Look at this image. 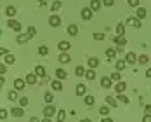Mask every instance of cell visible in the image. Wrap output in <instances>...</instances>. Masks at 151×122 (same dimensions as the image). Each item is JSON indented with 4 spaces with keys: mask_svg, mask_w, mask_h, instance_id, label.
<instances>
[{
    "mask_svg": "<svg viewBox=\"0 0 151 122\" xmlns=\"http://www.w3.org/2000/svg\"><path fill=\"white\" fill-rule=\"evenodd\" d=\"M50 87H52L54 91H63V84H61V80H52V82H50Z\"/></svg>",
    "mask_w": 151,
    "mask_h": 122,
    "instance_id": "cell-22",
    "label": "cell"
},
{
    "mask_svg": "<svg viewBox=\"0 0 151 122\" xmlns=\"http://www.w3.org/2000/svg\"><path fill=\"white\" fill-rule=\"evenodd\" d=\"M83 103H85L87 107H94V103H96V98H94L92 94H85V96H83Z\"/></svg>",
    "mask_w": 151,
    "mask_h": 122,
    "instance_id": "cell-15",
    "label": "cell"
},
{
    "mask_svg": "<svg viewBox=\"0 0 151 122\" xmlns=\"http://www.w3.org/2000/svg\"><path fill=\"white\" fill-rule=\"evenodd\" d=\"M146 77H148V78H151V68H148V70H146Z\"/></svg>",
    "mask_w": 151,
    "mask_h": 122,
    "instance_id": "cell-52",
    "label": "cell"
},
{
    "mask_svg": "<svg viewBox=\"0 0 151 122\" xmlns=\"http://www.w3.org/2000/svg\"><path fill=\"white\" fill-rule=\"evenodd\" d=\"M92 11L91 7H82L80 9V16H82V19H85V21H91L92 19Z\"/></svg>",
    "mask_w": 151,
    "mask_h": 122,
    "instance_id": "cell-2",
    "label": "cell"
},
{
    "mask_svg": "<svg viewBox=\"0 0 151 122\" xmlns=\"http://www.w3.org/2000/svg\"><path fill=\"white\" fill-rule=\"evenodd\" d=\"M142 122H151V113H146V115L142 117Z\"/></svg>",
    "mask_w": 151,
    "mask_h": 122,
    "instance_id": "cell-49",
    "label": "cell"
},
{
    "mask_svg": "<svg viewBox=\"0 0 151 122\" xmlns=\"http://www.w3.org/2000/svg\"><path fill=\"white\" fill-rule=\"evenodd\" d=\"M113 42H115V44H116V46H127V38H125V35H115V37H113Z\"/></svg>",
    "mask_w": 151,
    "mask_h": 122,
    "instance_id": "cell-9",
    "label": "cell"
},
{
    "mask_svg": "<svg viewBox=\"0 0 151 122\" xmlns=\"http://www.w3.org/2000/svg\"><path fill=\"white\" fill-rule=\"evenodd\" d=\"M87 65L94 70V68H97V66H99V60H97V58H89V60H87Z\"/></svg>",
    "mask_w": 151,
    "mask_h": 122,
    "instance_id": "cell-23",
    "label": "cell"
},
{
    "mask_svg": "<svg viewBox=\"0 0 151 122\" xmlns=\"http://www.w3.org/2000/svg\"><path fill=\"white\" fill-rule=\"evenodd\" d=\"M115 4V0H103V5H106V7H111Z\"/></svg>",
    "mask_w": 151,
    "mask_h": 122,
    "instance_id": "cell-46",
    "label": "cell"
},
{
    "mask_svg": "<svg viewBox=\"0 0 151 122\" xmlns=\"http://www.w3.org/2000/svg\"><path fill=\"white\" fill-rule=\"evenodd\" d=\"M104 38V33H94V40H103Z\"/></svg>",
    "mask_w": 151,
    "mask_h": 122,
    "instance_id": "cell-45",
    "label": "cell"
},
{
    "mask_svg": "<svg viewBox=\"0 0 151 122\" xmlns=\"http://www.w3.org/2000/svg\"><path fill=\"white\" fill-rule=\"evenodd\" d=\"M109 78L113 80V82H120V78H122V75H120V72L116 70V72H113L111 75H109Z\"/></svg>",
    "mask_w": 151,
    "mask_h": 122,
    "instance_id": "cell-31",
    "label": "cell"
},
{
    "mask_svg": "<svg viewBox=\"0 0 151 122\" xmlns=\"http://www.w3.org/2000/svg\"><path fill=\"white\" fill-rule=\"evenodd\" d=\"M85 77H87V80H96V72L91 68V70L85 72Z\"/></svg>",
    "mask_w": 151,
    "mask_h": 122,
    "instance_id": "cell-34",
    "label": "cell"
},
{
    "mask_svg": "<svg viewBox=\"0 0 151 122\" xmlns=\"http://www.w3.org/2000/svg\"><path fill=\"white\" fill-rule=\"evenodd\" d=\"M56 113V108L52 107V105H47V107H44V117H52Z\"/></svg>",
    "mask_w": 151,
    "mask_h": 122,
    "instance_id": "cell-13",
    "label": "cell"
},
{
    "mask_svg": "<svg viewBox=\"0 0 151 122\" xmlns=\"http://www.w3.org/2000/svg\"><path fill=\"white\" fill-rule=\"evenodd\" d=\"M101 122H113V119H111V117H104Z\"/></svg>",
    "mask_w": 151,
    "mask_h": 122,
    "instance_id": "cell-51",
    "label": "cell"
},
{
    "mask_svg": "<svg viewBox=\"0 0 151 122\" xmlns=\"http://www.w3.org/2000/svg\"><path fill=\"white\" fill-rule=\"evenodd\" d=\"M44 99H45L47 105H50V103H52V92L45 91V94H44Z\"/></svg>",
    "mask_w": 151,
    "mask_h": 122,
    "instance_id": "cell-37",
    "label": "cell"
},
{
    "mask_svg": "<svg viewBox=\"0 0 151 122\" xmlns=\"http://www.w3.org/2000/svg\"><path fill=\"white\" fill-rule=\"evenodd\" d=\"M30 122H42V121H38L37 117H31V119H30Z\"/></svg>",
    "mask_w": 151,
    "mask_h": 122,
    "instance_id": "cell-55",
    "label": "cell"
},
{
    "mask_svg": "<svg viewBox=\"0 0 151 122\" xmlns=\"http://www.w3.org/2000/svg\"><path fill=\"white\" fill-rule=\"evenodd\" d=\"M106 103H108V107L116 108V99H115L113 96H106Z\"/></svg>",
    "mask_w": 151,
    "mask_h": 122,
    "instance_id": "cell-26",
    "label": "cell"
},
{
    "mask_svg": "<svg viewBox=\"0 0 151 122\" xmlns=\"http://www.w3.org/2000/svg\"><path fill=\"white\" fill-rule=\"evenodd\" d=\"M125 61H127L129 65H134V63H137V56L134 52H127V54H125Z\"/></svg>",
    "mask_w": 151,
    "mask_h": 122,
    "instance_id": "cell-16",
    "label": "cell"
},
{
    "mask_svg": "<svg viewBox=\"0 0 151 122\" xmlns=\"http://www.w3.org/2000/svg\"><path fill=\"white\" fill-rule=\"evenodd\" d=\"M144 108H146V113H151V105H146Z\"/></svg>",
    "mask_w": 151,
    "mask_h": 122,
    "instance_id": "cell-53",
    "label": "cell"
},
{
    "mask_svg": "<svg viewBox=\"0 0 151 122\" xmlns=\"http://www.w3.org/2000/svg\"><path fill=\"white\" fill-rule=\"evenodd\" d=\"M28 33H30L31 37H35V33H37V28H35V26H30V28H28Z\"/></svg>",
    "mask_w": 151,
    "mask_h": 122,
    "instance_id": "cell-48",
    "label": "cell"
},
{
    "mask_svg": "<svg viewBox=\"0 0 151 122\" xmlns=\"http://www.w3.org/2000/svg\"><path fill=\"white\" fill-rule=\"evenodd\" d=\"M31 38H33V37H31L30 33H21V35H17V37H16V42L21 46V44H26V42L31 40Z\"/></svg>",
    "mask_w": 151,
    "mask_h": 122,
    "instance_id": "cell-4",
    "label": "cell"
},
{
    "mask_svg": "<svg viewBox=\"0 0 151 122\" xmlns=\"http://www.w3.org/2000/svg\"><path fill=\"white\" fill-rule=\"evenodd\" d=\"M38 5H47V2L45 0H38Z\"/></svg>",
    "mask_w": 151,
    "mask_h": 122,
    "instance_id": "cell-54",
    "label": "cell"
},
{
    "mask_svg": "<svg viewBox=\"0 0 151 122\" xmlns=\"http://www.w3.org/2000/svg\"><path fill=\"white\" fill-rule=\"evenodd\" d=\"M108 112H109V107H101L99 108V113H101V115H108Z\"/></svg>",
    "mask_w": 151,
    "mask_h": 122,
    "instance_id": "cell-41",
    "label": "cell"
},
{
    "mask_svg": "<svg viewBox=\"0 0 151 122\" xmlns=\"http://www.w3.org/2000/svg\"><path fill=\"white\" fill-rule=\"evenodd\" d=\"M5 72H7V66L2 63V65H0V75H5Z\"/></svg>",
    "mask_w": 151,
    "mask_h": 122,
    "instance_id": "cell-47",
    "label": "cell"
},
{
    "mask_svg": "<svg viewBox=\"0 0 151 122\" xmlns=\"http://www.w3.org/2000/svg\"><path fill=\"white\" fill-rule=\"evenodd\" d=\"M38 54H40V56H47V54H49L47 46H40V47H38Z\"/></svg>",
    "mask_w": 151,
    "mask_h": 122,
    "instance_id": "cell-38",
    "label": "cell"
},
{
    "mask_svg": "<svg viewBox=\"0 0 151 122\" xmlns=\"http://www.w3.org/2000/svg\"><path fill=\"white\" fill-rule=\"evenodd\" d=\"M26 105H28V98H26V96H23V98H19V107H26Z\"/></svg>",
    "mask_w": 151,
    "mask_h": 122,
    "instance_id": "cell-40",
    "label": "cell"
},
{
    "mask_svg": "<svg viewBox=\"0 0 151 122\" xmlns=\"http://www.w3.org/2000/svg\"><path fill=\"white\" fill-rule=\"evenodd\" d=\"M35 73L40 77V78H45L47 77V72H45V68H44L42 65H37V66H35Z\"/></svg>",
    "mask_w": 151,
    "mask_h": 122,
    "instance_id": "cell-11",
    "label": "cell"
},
{
    "mask_svg": "<svg viewBox=\"0 0 151 122\" xmlns=\"http://www.w3.org/2000/svg\"><path fill=\"white\" fill-rule=\"evenodd\" d=\"M115 30H116V35H120V37L122 35H125V23H118Z\"/></svg>",
    "mask_w": 151,
    "mask_h": 122,
    "instance_id": "cell-25",
    "label": "cell"
},
{
    "mask_svg": "<svg viewBox=\"0 0 151 122\" xmlns=\"http://www.w3.org/2000/svg\"><path fill=\"white\" fill-rule=\"evenodd\" d=\"M56 77H58V80H64V78L68 77V73H66L64 70H59V68H58V70H56Z\"/></svg>",
    "mask_w": 151,
    "mask_h": 122,
    "instance_id": "cell-28",
    "label": "cell"
},
{
    "mask_svg": "<svg viewBox=\"0 0 151 122\" xmlns=\"http://www.w3.org/2000/svg\"><path fill=\"white\" fill-rule=\"evenodd\" d=\"M7 99H11V101H16V99H17V92H16V91H11L9 94H7Z\"/></svg>",
    "mask_w": 151,
    "mask_h": 122,
    "instance_id": "cell-39",
    "label": "cell"
},
{
    "mask_svg": "<svg viewBox=\"0 0 151 122\" xmlns=\"http://www.w3.org/2000/svg\"><path fill=\"white\" fill-rule=\"evenodd\" d=\"M101 86H103L104 89H109V87L113 86V80H111L109 77H101Z\"/></svg>",
    "mask_w": 151,
    "mask_h": 122,
    "instance_id": "cell-14",
    "label": "cell"
},
{
    "mask_svg": "<svg viewBox=\"0 0 151 122\" xmlns=\"http://www.w3.org/2000/svg\"><path fill=\"white\" fill-rule=\"evenodd\" d=\"M0 54H2V56H4V54H9V51H7L5 47H2V49H0Z\"/></svg>",
    "mask_w": 151,
    "mask_h": 122,
    "instance_id": "cell-50",
    "label": "cell"
},
{
    "mask_svg": "<svg viewBox=\"0 0 151 122\" xmlns=\"http://www.w3.org/2000/svg\"><path fill=\"white\" fill-rule=\"evenodd\" d=\"M61 23H63V19H61L58 14H52L50 17H49V25H50L52 28H58V26H61Z\"/></svg>",
    "mask_w": 151,
    "mask_h": 122,
    "instance_id": "cell-3",
    "label": "cell"
},
{
    "mask_svg": "<svg viewBox=\"0 0 151 122\" xmlns=\"http://www.w3.org/2000/svg\"><path fill=\"white\" fill-rule=\"evenodd\" d=\"M11 113H12L14 117H23V115H24V110H23V107H14L11 110Z\"/></svg>",
    "mask_w": 151,
    "mask_h": 122,
    "instance_id": "cell-17",
    "label": "cell"
},
{
    "mask_svg": "<svg viewBox=\"0 0 151 122\" xmlns=\"http://www.w3.org/2000/svg\"><path fill=\"white\" fill-rule=\"evenodd\" d=\"M129 5H130V7H139V0H129Z\"/></svg>",
    "mask_w": 151,
    "mask_h": 122,
    "instance_id": "cell-44",
    "label": "cell"
},
{
    "mask_svg": "<svg viewBox=\"0 0 151 122\" xmlns=\"http://www.w3.org/2000/svg\"><path fill=\"white\" fill-rule=\"evenodd\" d=\"M75 92H76V96H85L87 94V86L85 84H76Z\"/></svg>",
    "mask_w": 151,
    "mask_h": 122,
    "instance_id": "cell-7",
    "label": "cell"
},
{
    "mask_svg": "<svg viewBox=\"0 0 151 122\" xmlns=\"http://www.w3.org/2000/svg\"><path fill=\"white\" fill-rule=\"evenodd\" d=\"M66 121V112L64 110H59L58 112V122H64Z\"/></svg>",
    "mask_w": 151,
    "mask_h": 122,
    "instance_id": "cell-36",
    "label": "cell"
},
{
    "mask_svg": "<svg viewBox=\"0 0 151 122\" xmlns=\"http://www.w3.org/2000/svg\"><path fill=\"white\" fill-rule=\"evenodd\" d=\"M75 75L76 77H85V68H83V66H76L75 68Z\"/></svg>",
    "mask_w": 151,
    "mask_h": 122,
    "instance_id": "cell-32",
    "label": "cell"
},
{
    "mask_svg": "<svg viewBox=\"0 0 151 122\" xmlns=\"http://www.w3.org/2000/svg\"><path fill=\"white\" fill-rule=\"evenodd\" d=\"M127 89V84L125 82H116V86H115V91L118 92V94H123V91Z\"/></svg>",
    "mask_w": 151,
    "mask_h": 122,
    "instance_id": "cell-19",
    "label": "cell"
},
{
    "mask_svg": "<svg viewBox=\"0 0 151 122\" xmlns=\"http://www.w3.org/2000/svg\"><path fill=\"white\" fill-rule=\"evenodd\" d=\"M146 14H148V12H146V9H144V7H137L136 17H139V19H144V17H146Z\"/></svg>",
    "mask_w": 151,
    "mask_h": 122,
    "instance_id": "cell-24",
    "label": "cell"
},
{
    "mask_svg": "<svg viewBox=\"0 0 151 122\" xmlns=\"http://www.w3.org/2000/svg\"><path fill=\"white\" fill-rule=\"evenodd\" d=\"M61 7H63V4H61L59 0H56V2H54V4L50 5V9H52V12H58V11H59Z\"/></svg>",
    "mask_w": 151,
    "mask_h": 122,
    "instance_id": "cell-33",
    "label": "cell"
},
{
    "mask_svg": "<svg viewBox=\"0 0 151 122\" xmlns=\"http://www.w3.org/2000/svg\"><path fill=\"white\" fill-rule=\"evenodd\" d=\"M24 86H26V80H23V78H16L14 80V89H17V91H23Z\"/></svg>",
    "mask_w": 151,
    "mask_h": 122,
    "instance_id": "cell-12",
    "label": "cell"
},
{
    "mask_svg": "<svg viewBox=\"0 0 151 122\" xmlns=\"http://www.w3.org/2000/svg\"><path fill=\"white\" fill-rule=\"evenodd\" d=\"M125 25H132L134 28H141V26H142V21H141L139 17H136V16H129V17L125 19Z\"/></svg>",
    "mask_w": 151,
    "mask_h": 122,
    "instance_id": "cell-1",
    "label": "cell"
},
{
    "mask_svg": "<svg viewBox=\"0 0 151 122\" xmlns=\"http://www.w3.org/2000/svg\"><path fill=\"white\" fill-rule=\"evenodd\" d=\"M42 122H50V117H44V119H42Z\"/></svg>",
    "mask_w": 151,
    "mask_h": 122,
    "instance_id": "cell-56",
    "label": "cell"
},
{
    "mask_svg": "<svg viewBox=\"0 0 151 122\" xmlns=\"http://www.w3.org/2000/svg\"><path fill=\"white\" fill-rule=\"evenodd\" d=\"M24 80H26V84H30V86H37V82H38V75H37L35 72H33V73H28Z\"/></svg>",
    "mask_w": 151,
    "mask_h": 122,
    "instance_id": "cell-6",
    "label": "cell"
},
{
    "mask_svg": "<svg viewBox=\"0 0 151 122\" xmlns=\"http://www.w3.org/2000/svg\"><path fill=\"white\" fill-rule=\"evenodd\" d=\"M116 49L115 47H109V49H106V58H108V61H115V58H116Z\"/></svg>",
    "mask_w": 151,
    "mask_h": 122,
    "instance_id": "cell-8",
    "label": "cell"
},
{
    "mask_svg": "<svg viewBox=\"0 0 151 122\" xmlns=\"http://www.w3.org/2000/svg\"><path fill=\"white\" fill-rule=\"evenodd\" d=\"M5 14H7V17H14L16 16V7L14 5H9V7L5 9Z\"/></svg>",
    "mask_w": 151,
    "mask_h": 122,
    "instance_id": "cell-27",
    "label": "cell"
},
{
    "mask_svg": "<svg viewBox=\"0 0 151 122\" xmlns=\"http://www.w3.org/2000/svg\"><path fill=\"white\" fill-rule=\"evenodd\" d=\"M125 66H127V61L125 60H116V70H118V72H122Z\"/></svg>",
    "mask_w": 151,
    "mask_h": 122,
    "instance_id": "cell-30",
    "label": "cell"
},
{
    "mask_svg": "<svg viewBox=\"0 0 151 122\" xmlns=\"http://www.w3.org/2000/svg\"><path fill=\"white\" fill-rule=\"evenodd\" d=\"M80 122H92L91 119H80Z\"/></svg>",
    "mask_w": 151,
    "mask_h": 122,
    "instance_id": "cell-57",
    "label": "cell"
},
{
    "mask_svg": "<svg viewBox=\"0 0 151 122\" xmlns=\"http://www.w3.org/2000/svg\"><path fill=\"white\" fill-rule=\"evenodd\" d=\"M116 99H120L122 103H129V98H127L125 94H118V98H116Z\"/></svg>",
    "mask_w": 151,
    "mask_h": 122,
    "instance_id": "cell-42",
    "label": "cell"
},
{
    "mask_svg": "<svg viewBox=\"0 0 151 122\" xmlns=\"http://www.w3.org/2000/svg\"><path fill=\"white\" fill-rule=\"evenodd\" d=\"M7 115H9V113H7V110H4V108H2V110H0V119H2V121H5V119H7Z\"/></svg>",
    "mask_w": 151,
    "mask_h": 122,
    "instance_id": "cell-43",
    "label": "cell"
},
{
    "mask_svg": "<svg viewBox=\"0 0 151 122\" xmlns=\"http://www.w3.org/2000/svg\"><path fill=\"white\" fill-rule=\"evenodd\" d=\"M70 61H71V58H70V54H68V52H61V54H59V63L66 65V63H70Z\"/></svg>",
    "mask_w": 151,
    "mask_h": 122,
    "instance_id": "cell-20",
    "label": "cell"
},
{
    "mask_svg": "<svg viewBox=\"0 0 151 122\" xmlns=\"http://www.w3.org/2000/svg\"><path fill=\"white\" fill-rule=\"evenodd\" d=\"M101 4H103L101 0H91V9L94 11V12L99 11V9H101Z\"/></svg>",
    "mask_w": 151,
    "mask_h": 122,
    "instance_id": "cell-21",
    "label": "cell"
},
{
    "mask_svg": "<svg viewBox=\"0 0 151 122\" xmlns=\"http://www.w3.org/2000/svg\"><path fill=\"white\" fill-rule=\"evenodd\" d=\"M7 25H9V28H11V30H14L16 33H19V31H21V23H19V21H16V19H12V17L7 21Z\"/></svg>",
    "mask_w": 151,
    "mask_h": 122,
    "instance_id": "cell-5",
    "label": "cell"
},
{
    "mask_svg": "<svg viewBox=\"0 0 151 122\" xmlns=\"http://www.w3.org/2000/svg\"><path fill=\"white\" fill-rule=\"evenodd\" d=\"M16 63V58L12 54H5V65H14Z\"/></svg>",
    "mask_w": 151,
    "mask_h": 122,
    "instance_id": "cell-35",
    "label": "cell"
},
{
    "mask_svg": "<svg viewBox=\"0 0 151 122\" xmlns=\"http://www.w3.org/2000/svg\"><path fill=\"white\" fill-rule=\"evenodd\" d=\"M68 35H71V37H76L78 35V26L76 25H68Z\"/></svg>",
    "mask_w": 151,
    "mask_h": 122,
    "instance_id": "cell-18",
    "label": "cell"
},
{
    "mask_svg": "<svg viewBox=\"0 0 151 122\" xmlns=\"http://www.w3.org/2000/svg\"><path fill=\"white\" fill-rule=\"evenodd\" d=\"M148 61H150L148 54H141V56L137 58V63H139V65H148Z\"/></svg>",
    "mask_w": 151,
    "mask_h": 122,
    "instance_id": "cell-29",
    "label": "cell"
},
{
    "mask_svg": "<svg viewBox=\"0 0 151 122\" xmlns=\"http://www.w3.org/2000/svg\"><path fill=\"white\" fill-rule=\"evenodd\" d=\"M70 47H71V44H70L68 40H61L59 44H58V49H59L61 52H68V51H70Z\"/></svg>",
    "mask_w": 151,
    "mask_h": 122,
    "instance_id": "cell-10",
    "label": "cell"
}]
</instances>
